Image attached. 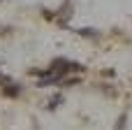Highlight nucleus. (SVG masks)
<instances>
[{
    "instance_id": "7ed1b4c3",
    "label": "nucleus",
    "mask_w": 132,
    "mask_h": 130,
    "mask_svg": "<svg viewBox=\"0 0 132 130\" xmlns=\"http://www.w3.org/2000/svg\"><path fill=\"white\" fill-rule=\"evenodd\" d=\"M81 35H86V37H97V30H93V28H84V30H79Z\"/></svg>"
},
{
    "instance_id": "f03ea898",
    "label": "nucleus",
    "mask_w": 132,
    "mask_h": 130,
    "mask_svg": "<svg viewBox=\"0 0 132 130\" xmlns=\"http://www.w3.org/2000/svg\"><path fill=\"white\" fill-rule=\"evenodd\" d=\"M2 81H5V95H7V98H16V95L21 93V86H19V84H12L9 77L2 79Z\"/></svg>"
},
{
    "instance_id": "f257e3e1",
    "label": "nucleus",
    "mask_w": 132,
    "mask_h": 130,
    "mask_svg": "<svg viewBox=\"0 0 132 130\" xmlns=\"http://www.w3.org/2000/svg\"><path fill=\"white\" fill-rule=\"evenodd\" d=\"M79 70H84L79 63L67 60V58H56V60L51 63V70H49L46 74H42L39 86H44V84H56V81H60L65 74H70V72H79Z\"/></svg>"
},
{
    "instance_id": "20e7f679",
    "label": "nucleus",
    "mask_w": 132,
    "mask_h": 130,
    "mask_svg": "<svg viewBox=\"0 0 132 130\" xmlns=\"http://www.w3.org/2000/svg\"><path fill=\"white\" fill-rule=\"evenodd\" d=\"M60 100H63V98H60V95H53V100H51V102H49V109H53V107H56V105H58V102H60Z\"/></svg>"
}]
</instances>
